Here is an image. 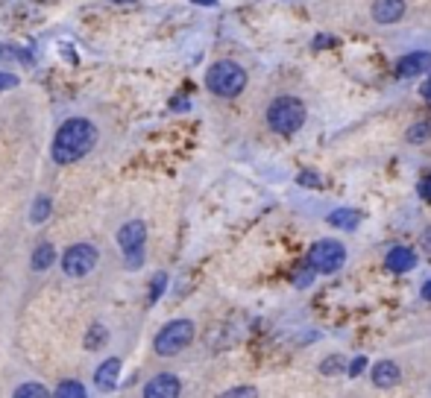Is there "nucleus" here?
Listing matches in <instances>:
<instances>
[{
  "label": "nucleus",
  "mask_w": 431,
  "mask_h": 398,
  "mask_svg": "<svg viewBox=\"0 0 431 398\" xmlns=\"http://www.w3.org/2000/svg\"><path fill=\"white\" fill-rule=\"evenodd\" d=\"M164 284H167V276H164V272H159V276L153 279V287H150V302H156V298L164 293Z\"/></svg>",
  "instance_id": "nucleus-23"
},
{
  "label": "nucleus",
  "mask_w": 431,
  "mask_h": 398,
  "mask_svg": "<svg viewBox=\"0 0 431 398\" xmlns=\"http://www.w3.org/2000/svg\"><path fill=\"white\" fill-rule=\"evenodd\" d=\"M44 398L47 395V389L41 387V384H21L18 389H15V398Z\"/></svg>",
  "instance_id": "nucleus-21"
},
{
  "label": "nucleus",
  "mask_w": 431,
  "mask_h": 398,
  "mask_svg": "<svg viewBox=\"0 0 431 398\" xmlns=\"http://www.w3.org/2000/svg\"><path fill=\"white\" fill-rule=\"evenodd\" d=\"M344 369H349V366L344 363L341 355H331V357H326V360L320 363V372H323V375H334V372H344Z\"/></svg>",
  "instance_id": "nucleus-20"
},
{
  "label": "nucleus",
  "mask_w": 431,
  "mask_h": 398,
  "mask_svg": "<svg viewBox=\"0 0 431 398\" xmlns=\"http://www.w3.org/2000/svg\"><path fill=\"white\" fill-rule=\"evenodd\" d=\"M56 261V249L50 243H41L36 246V252H33V269L36 272H44V269H50Z\"/></svg>",
  "instance_id": "nucleus-15"
},
{
  "label": "nucleus",
  "mask_w": 431,
  "mask_h": 398,
  "mask_svg": "<svg viewBox=\"0 0 431 398\" xmlns=\"http://www.w3.org/2000/svg\"><path fill=\"white\" fill-rule=\"evenodd\" d=\"M311 267H314L317 272H323V276H334L344 261H346V249L341 240H317L314 246L308 249V258H305Z\"/></svg>",
  "instance_id": "nucleus-5"
},
{
  "label": "nucleus",
  "mask_w": 431,
  "mask_h": 398,
  "mask_svg": "<svg viewBox=\"0 0 431 398\" xmlns=\"http://www.w3.org/2000/svg\"><path fill=\"white\" fill-rule=\"evenodd\" d=\"M226 395H255V389H252V387H235V389H229Z\"/></svg>",
  "instance_id": "nucleus-30"
},
{
  "label": "nucleus",
  "mask_w": 431,
  "mask_h": 398,
  "mask_svg": "<svg viewBox=\"0 0 431 398\" xmlns=\"http://www.w3.org/2000/svg\"><path fill=\"white\" fill-rule=\"evenodd\" d=\"M0 50H4V47H0Z\"/></svg>",
  "instance_id": "nucleus-36"
},
{
  "label": "nucleus",
  "mask_w": 431,
  "mask_h": 398,
  "mask_svg": "<svg viewBox=\"0 0 431 398\" xmlns=\"http://www.w3.org/2000/svg\"><path fill=\"white\" fill-rule=\"evenodd\" d=\"M144 264V249H135V252H127V269H138Z\"/></svg>",
  "instance_id": "nucleus-26"
},
{
  "label": "nucleus",
  "mask_w": 431,
  "mask_h": 398,
  "mask_svg": "<svg viewBox=\"0 0 431 398\" xmlns=\"http://www.w3.org/2000/svg\"><path fill=\"white\" fill-rule=\"evenodd\" d=\"M144 240H147V226H144L141 220L124 222L121 232H117V246H121L124 252H135V249H144Z\"/></svg>",
  "instance_id": "nucleus-7"
},
{
  "label": "nucleus",
  "mask_w": 431,
  "mask_h": 398,
  "mask_svg": "<svg viewBox=\"0 0 431 398\" xmlns=\"http://www.w3.org/2000/svg\"><path fill=\"white\" fill-rule=\"evenodd\" d=\"M50 196H38L36 203H33V214H30V220L33 222H44L47 217H50Z\"/></svg>",
  "instance_id": "nucleus-17"
},
{
  "label": "nucleus",
  "mask_w": 431,
  "mask_h": 398,
  "mask_svg": "<svg viewBox=\"0 0 431 398\" xmlns=\"http://www.w3.org/2000/svg\"><path fill=\"white\" fill-rule=\"evenodd\" d=\"M431 68V53L428 50H414V53L402 56L399 65H396V77H420V73H425Z\"/></svg>",
  "instance_id": "nucleus-8"
},
{
  "label": "nucleus",
  "mask_w": 431,
  "mask_h": 398,
  "mask_svg": "<svg viewBox=\"0 0 431 398\" xmlns=\"http://www.w3.org/2000/svg\"><path fill=\"white\" fill-rule=\"evenodd\" d=\"M267 123L276 135H294L305 127V106L297 97H276L267 109Z\"/></svg>",
  "instance_id": "nucleus-3"
},
{
  "label": "nucleus",
  "mask_w": 431,
  "mask_h": 398,
  "mask_svg": "<svg viewBox=\"0 0 431 398\" xmlns=\"http://www.w3.org/2000/svg\"><path fill=\"white\" fill-rule=\"evenodd\" d=\"M326 44H338V38H329V36H317V38H314V44H311V47H314V50H320V47H326Z\"/></svg>",
  "instance_id": "nucleus-29"
},
{
  "label": "nucleus",
  "mask_w": 431,
  "mask_h": 398,
  "mask_svg": "<svg viewBox=\"0 0 431 398\" xmlns=\"http://www.w3.org/2000/svg\"><path fill=\"white\" fill-rule=\"evenodd\" d=\"M56 395H62V398H68V395L83 398V395H85V387H83V384H77V381H65V384H59V387H56Z\"/></svg>",
  "instance_id": "nucleus-22"
},
{
  "label": "nucleus",
  "mask_w": 431,
  "mask_h": 398,
  "mask_svg": "<svg viewBox=\"0 0 431 398\" xmlns=\"http://www.w3.org/2000/svg\"><path fill=\"white\" fill-rule=\"evenodd\" d=\"M206 88L218 97H238L247 88V70L238 62H214L206 73Z\"/></svg>",
  "instance_id": "nucleus-2"
},
{
  "label": "nucleus",
  "mask_w": 431,
  "mask_h": 398,
  "mask_svg": "<svg viewBox=\"0 0 431 398\" xmlns=\"http://www.w3.org/2000/svg\"><path fill=\"white\" fill-rule=\"evenodd\" d=\"M12 88H18V77L15 73L0 70V91H12Z\"/></svg>",
  "instance_id": "nucleus-25"
},
{
  "label": "nucleus",
  "mask_w": 431,
  "mask_h": 398,
  "mask_svg": "<svg viewBox=\"0 0 431 398\" xmlns=\"http://www.w3.org/2000/svg\"><path fill=\"white\" fill-rule=\"evenodd\" d=\"M117 375H121V360L109 357L97 366V372H94V384H97L100 389H112L117 384Z\"/></svg>",
  "instance_id": "nucleus-13"
},
{
  "label": "nucleus",
  "mask_w": 431,
  "mask_h": 398,
  "mask_svg": "<svg viewBox=\"0 0 431 398\" xmlns=\"http://www.w3.org/2000/svg\"><path fill=\"white\" fill-rule=\"evenodd\" d=\"M422 298H425V302H431V281L422 284Z\"/></svg>",
  "instance_id": "nucleus-33"
},
{
  "label": "nucleus",
  "mask_w": 431,
  "mask_h": 398,
  "mask_svg": "<svg viewBox=\"0 0 431 398\" xmlns=\"http://www.w3.org/2000/svg\"><path fill=\"white\" fill-rule=\"evenodd\" d=\"M364 369H367V357H364V355H358V357L349 363V369H346V372H349V378H358Z\"/></svg>",
  "instance_id": "nucleus-24"
},
{
  "label": "nucleus",
  "mask_w": 431,
  "mask_h": 398,
  "mask_svg": "<svg viewBox=\"0 0 431 398\" xmlns=\"http://www.w3.org/2000/svg\"><path fill=\"white\" fill-rule=\"evenodd\" d=\"M314 276H317V269L305 261V264H302V267L294 272V284H297V287H308L311 281H314Z\"/></svg>",
  "instance_id": "nucleus-18"
},
{
  "label": "nucleus",
  "mask_w": 431,
  "mask_h": 398,
  "mask_svg": "<svg viewBox=\"0 0 431 398\" xmlns=\"http://www.w3.org/2000/svg\"><path fill=\"white\" fill-rule=\"evenodd\" d=\"M112 4H135V0H112Z\"/></svg>",
  "instance_id": "nucleus-34"
},
{
  "label": "nucleus",
  "mask_w": 431,
  "mask_h": 398,
  "mask_svg": "<svg viewBox=\"0 0 431 398\" xmlns=\"http://www.w3.org/2000/svg\"><path fill=\"white\" fill-rule=\"evenodd\" d=\"M358 220H361V214H358L355 208H334L326 217V222H329L331 229H344V232H352L358 226Z\"/></svg>",
  "instance_id": "nucleus-14"
},
{
  "label": "nucleus",
  "mask_w": 431,
  "mask_h": 398,
  "mask_svg": "<svg viewBox=\"0 0 431 398\" xmlns=\"http://www.w3.org/2000/svg\"><path fill=\"white\" fill-rule=\"evenodd\" d=\"M422 249H425V252L431 255V226L422 232Z\"/></svg>",
  "instance_id": "nucleus-31"
},
{
  "label": "nucleus",
  "mask_w": 431,
  "mask_h": 398,
  "mask_svg": "<svg viewBox=\"0 0 431 398\" xmlns=\"http://www.w3.org/2000/svg\"><path fill=\"white\" fill-rule=\"evenodd\" d=\"M399 378H402V372H399V366L393 360H378L373 366V384L376 387H396Z\"/></svg>",
  "instance_id": "nucleus-12"
},
{
  "label": "nucleus",
  "mask_w": 431,
  "mask_h": 398,
  "mask_svg": "<svg viewBox=\"0 0 431 398\" xmlns=\"http://www.w3.org/2000/svg\"><path fill=\"white\" fill-rule=\"evenodd\" d=\"M97 261H100L97 246H91V243H77V246L65 249V255H62V269H65V276H70V279H83V276H88L94 267H97Z\"/></svg>",
  "instance_id": "nucleus-6"
},
{
  "label": "nucleus",
  "mask_w": 431,
  "mask_h": 398,
  "mask_svg": "<svg viewBox=\"0 0 431 398\" xmlns=\"http://www.w3.org/2000/svg\"><path fill=\"white\" fill-rule=\"evenodd\" d=\"M179 392H182V384L176 375H171V372H164V375L153 378L144 387V398H176Z\"/></svg>",
  "instance_id": "nucleus-9"
},
{
  "label": "nucleus",
  "mask_w": 431,
  "mask_h": 398,
  "mask_svg": "<svg viewBox=\"0 0 431 398\" xmlns=\"http://www.w3.org/2000/svg\"><path fill=\"white\" fill-rule=\"evenodd\" d=\"M385 267L390 269V272H411L414 267H417V252L411 246H393L390 252L385 255Z\"/></svg>",
  "instance_id": "nucleus-10"
},
{
  "label": "nucleus",
  "mask_w": 431,
  "mask_h": 398,
  "mask_svg": "<svg viewBox=\"0 0 431 398\" xmlns=\"http://www.w3.org/2000/svg\"><path fill=\"white\" fill-rule=\"evenodd\" d=\"M405 15V0H376L373 21L376 23H396Z\"/></svg>",
  "instance_id": "nucleus-11"
},
{
  "label": "nucleus",
  "mask_w": 431,
  "mask_h": 398,
  "mask_svg": "<svg viewBox=\"0 0 431 398\" xmlns=\"http://www.w3.org/2000/svg\"><path fill=\"white\" fill-rule=\"evenodd\" d=\"M97 141V127L85 117H70L65 120L56 138H53V161L56 164H74L83 156H88V149Z\"/></svg>",
  "instance_id": "nucleus-1"
},
{
  "label": "nucleus",
  "mask_w": 431,
  "mask_h": 398,
  "mask_svg": "<svg viewBox=\"0 0 431 398\" xmlns=\"http://www.w3.org/2000/svg\"><path fill=\"white\" fill-rule=\"evenodd\" d=\"M428 135H431V123L425 120V123H417V127H411L408 129V144H422V141H428Z\"/></svg>",
  "instance_id": "nucleus-19"
},
{
  "label": "nucleus",
  "mask_w": 431,
  "mask_h": 398,
  "mask_svg": "<svg viewBox=\"0 0 431 398\" xmlns=\"http://www.w3.org/2000/svg\"><path fill=\"white\" fill-rule=\"evenodd\" d=\"M420 199H422V203H431V173H428V176L420 182Z\"/></svg>",
  "instance_id": "nucleus-27"
},
{
  "label": "nucleus",
  "mask_w": 431,
  "mask_h": 398,
  "mask_svg": "<svg viewBox=\"0 0 431 398\" xmlns=\"http://www.w3.org/2000/svg\"><path fill=\"white\" fill-rule=\"evenodd\" d=\"M420 91H422V97H425V100H431V73H428V80L422 82V88H420Z\"/></svg>",
  "instance_id": "nucleus-32"
},
{
  "label": "nucleus",
  "mask_w": 431,
  "mask_h": 398,
  "mask_svg": "<svg viewBox=\"0 0 431 398\" xmlns=\"http://www.w3.org/2000/svg\"><path fill=\"white\" fill-rule=\"evenodd\" d=\"M299 185H305V188H317V185H320V176H317V173H302V176H299Z\"/></svg>",
  "instance_id": "nucleus-28"
},
{
  "label": "nucleus",
  "mask_w": 431,
  "mask_h": 398,
  "mask_svg": "<svg viewBox=\"0 0 431 398\" xmlns=\"http://www.w3.org/2000/svg\"><path fill=\"white\" fill-rule=\"evenodd\" d=\"M106 340H109V331L97 322V326H91L88 334H85V348H88V352H97V348L106 345Z\"/></svg>",
  "instance_id": "nucleus-16"
},
{
  "label": "nucleus",
  "mask_w": 431,
  "mask_h": 398,
  "mask_svg": "<svg viewBox=\"0 0 431 398\" xmlns=\"http://www.w3.org/2000/svg\"><path fill=\"white\" fill-rule=\"evenodd\" d=\"M200 4H203V6H214V0H200Z\"/></svg>",
  "instance_id": "nucleus-35"
},
{
  "label": "nucleus",
  "mask_w": 431,
  "mask_h": 398,
  "mask_svg": "<svg viewBox=\"0 0 431 398\" xmlns=\"http://www.w3.org/2000/svg\"><path fill=\"white\" fill-rule=\"evenodd\" d=\"M191 340H194V322H191V319H174V322H167V326L159 331V337H156V352H159L161 357L179 355L182 348L191 345Z\"/></svg>",
  "instance_id": "nucleus-4"
}]
</instances>
